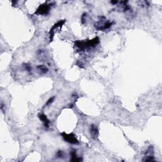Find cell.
<instances>
[{"instance_id":"1","label":"cell","mask_w":162,"mask_h":162,"mask_svg":"<svg viewBox=\"0 0 162 162\" xmlns=\"http://www.w3.org/2000/svg\"><path fill=\"white\" fill-rule=\"evenodd\" d=\"M99 43V39L98 37H96L94 39L90 40L88 41H77L76 43V46L80 48V49H84L85 48H88V47L94 46L96 45Z\"/></svg>"},{"instance_id":"7","label":"cell","mask_w":162,"mask_h":162,"mask_svg":"<svg viewBox=\"0 0 162 162\" xmlns=\"http://www.w3.org/2000/svg\"><path fill=\"white\" fill-rule=\"evenodd\" d=\"M37 68H38V69H39V70H41L43 73H46L48 71V68L46 67L44 65H39Z\"/></svg>"},{"instance_id":"3","label":"cell","mask_w":162,"mask_h":162,"mask_svg":"<svg viewBox=\"0 0 162 162\" xmlns=\"http://www.w3.org/2000/svg\"><path fill=\"white\" fill-rule=\"evenodd\" d=\"M49 6L47 5H44L39 7V8L38 10H37L36 13L39 15L47 14L48 12H49Z\"/></svg>"},{"instance_id":"8","label":"cell","mask_w":162,"mask_h":162,"mask_svg":"<svg viewBox=\"0 0 162 162\" xmlns=\"http://www.w3.org/2000/svg\"><path fill=\"white\" fill-rule=\"evenodd\" d=\"M54 99H55L54 97H53V98H50V99H49V100L48 101V102H47V103H46V105H48V104H50V103H51L53 101V100H54Z\"/></svg>"},{"instance_id":"6","label":"cell","mask_w":162,"mask_h":162,"mask_svg":"<svg viewBox=\"0 0 162 162\" xmlns=\"http://www.w3.org/2000/svg\"><path fill=\"white\" fill-rule=\"evenodd\" d=\"M70 155L72 156V159H70V161H80L82 160V158L77 157V154H76L75 151H72L70 152Z\"/></svg>"},{"instance_id":"4","label":"cell","mask_w":162,"mask_h":162,"mask_svg":"<svg viewBox=\"0 0 162 162\" xmlns=\"http://www.w3.org/2000/svg\"><path fill=\"white\" fill-rule=\"evenodd\" d=\"M90 133L92 138H93V139L97 138V137H98V130L97 126H96L95 125H92L91 126Z\"/></svg>"},{"instance_id":"5","label":"cell","mask_w":162,"mask_h":162,"mask_svg":"<svg viewBox=\"0 0 162 162\" xmlns=\"http://www.w3.org/2000/svg\"><path fill=\"white\" fill-rule=\"evenodd\" d=\"M39 118H40V120H41L44 124V126L46 127H49V120L47 118L46 116L44 115L43 114H39Z\"/></svg>"},{"instance_id":"9","label":"cell","mask_w":162,"mask_h":162,"mask_svg":"<svg viewBox=\"0 0 162 162\" xmlns=\"http://www.w3.org/2000/svg\"><path fill=\"white\" fill-rule=\"evenodd\" d=\"M57 156H58V158H61L62 156H63V153H62V151H58V154H57Z\"/></svg>"},{"instance_id":"2","label":"cell","mask_w":162,"mask_h":162,"mask_svg":"<svg viewBox=\"0 0 162 162\" xmlns=\"http://www.w3.org/2000/svg\"><path fill=\"white\" fill-rule=\"evenodd\" d=\"M62 135L63 136V138L65 141L68 142L71 144H78V141L77 139H76L75 136L73 135V134H67L65 133H62Z\"/></svg>"}]
</instances>
